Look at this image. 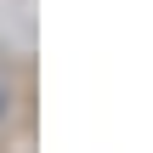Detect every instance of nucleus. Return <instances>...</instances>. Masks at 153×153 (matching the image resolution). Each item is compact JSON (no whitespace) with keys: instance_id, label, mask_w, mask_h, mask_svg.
<instances>
[{"instance_id":"1","label":"nucleus","mask_w":153,"mask_h":153,"mask_svg":"<svg viewBox=\"0 0 153 153\" xmlns=\"http://www.w3.org/2000/svg\"><path fill=\"white\" fill-rule=\"evenodd\" d=\"M0 108H6V102H0Z\"/></svg>"}]
</instances>
